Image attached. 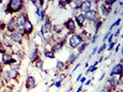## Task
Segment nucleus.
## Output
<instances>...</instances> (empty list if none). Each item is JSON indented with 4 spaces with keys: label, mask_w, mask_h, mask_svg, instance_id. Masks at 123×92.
Wrapping results in <instances>:
<instances>
[{
    "label": "nucleus",
    "mask_w": 123,
    "mask_h": 92,
    "mask_svg": "<svg viewBox=\"0 0 123 92\" xmlns=\"http://www.w3.org/2000/svg\"><path fill=\"white\" fill-rule=\"evenodd\" d=\"M25 1L23 0H9L4 9V12L7 15H13L24 11L25 9Z\"/></svg>",
    "instance_id": "obj_1"
},
{
    "label": "nucleus",
    "mask_w": 123,
    "mask_h": 92,
    "mask_svg": "<svg viewBox=\"0 0 123 92\" xmlns=\"http://www.w3.org/2000/svg\"><path fill=\"white\" fill-rule=\"evenodd\" d=\"M81 43H82V41L80 39L79 33H77V32L73 33V34H70L67 39V44H68V47L72 50L77 49Z\"/></svg>",
    "instance_id": "obj_2"
},
{
    "label": "nucleus",
    "mask_w": 123,
    "mask_h": 92,
    "mask_svg": "<svg viewBox=\"0 0 123 92\" xmlns=\"http://www.w3.org/2000/svg\"><path fill=\"white\" fill-rule=\"evenodd\" d=\"M0 41H1V43L6 47V49H12L13 46H14V43L12 42V40H11V38L9 36V34L6 31H4L1 34Z\"/></svg>",
    "instance_id": "obj_3"
},
{
    "label": "nucleus",
    "mask_w": 123,
    "mask_h": 92,
    "mask_svg": "<svg viewBox=\"0 0 123 92\" xmlns=\"http://www.w3.org/2000/svg\"><path fill=\"white\" fill-rule=\"evenodd\" d=\"M63 26H64L65 30L68 31V35L73 34V33H76L77 26H76V23H75V21H74V19L72 18H68V19L63 23Z\"/></svg>",
    "instance_id": "obj_4"
},
{
    "label": "nucleus",
    "mask_w": 123,
    "mask_h": 92,
    "mask_svg": "<svg viewBox=\"0 0 123 92\" xmlns=\"http://www.w3.org/2000/svg\"><path fill=\"white\" fill-rule=\"evenodd\" d=\"M13 17H14L15 21L18 25V27H23L25 23H26V21L29 19L28 14H27L26 11H21V12L18 13L16 16H13Z\"/></svg>",
    "instance_id": "obj_5"
},
{
    "label": "nucleus",
    "mask_w": 123,
    "mask_h": 92,
    "mask_svg": "<svg viewBox=\"0 0 123 92\" xmlns=\"http://www.w3.org/2000/svg\"><path fill=\"white\" fill-rule=\"evenodd\" d=\"M18 60L14 58V56L10 54H2L1 57V63L4 65V66H9L13 64H15L16 62H18Z\"/></svg>",
    "instance_id": "obj_6"
},
{
    "label": "nucleus",
    "mask_w": 123,
    "mask_h": 92,
    "mask_svg": "<svg viewBox=\"0 0 123 92\" xmlns=\"http://www.w3.org/2000/svg\"><path fill=\"white\" fill-rule=\"evenodd\" d=\"M84 17H85L86 21L92 22L94 19H96L98 17H100L98 12V8H92V9H90L89 11L84 13Z\"/></svg>",
    "instance_id": "obj_7"
},
{
    "label": "nucleus",
    "mask_w": 123,
    "mask_h": 92,
    "mask_svg": "<svg viewBox=\"0 0 123 92\" xmlns=\"http://www.w3.org/2000/svg\"><path fill=\"white\" fill-rule=\"evenodd\" d=\"M76 26H78L80 29L81 30H84V27H85V23H86V19L84 17V14L83 13H79L75 18H73Z\"/></svg>",
    "instance_id": "obj_8"
},
{
    "label": "nucleus",
    "mask_w": 123,
    "mask_h": 92,
    "mask_svg": "<svg viewBox=\"0 0 123 92\" xmlns=\"http://www.w3.org/2000/svg\"><path fill=\"white\" fill-rule=\"evenodd\" d=\"M36 87V78L33 76H28L25 81V88L27 91L33 89Z\"/></svg>",
    "instance_id": "obj_9"
},
{
    "label": "nucleus",
    "mask_w": 123,
    "mask_h": 92,
    "mask_svg": "<svg viewBox=\"0 0 123 92\" xmlns=\"http://www.w3.org/2000/svg\"><path fill=\"white\" fill-rule=\"evenodd\" d=\"M43 40L44 45H47V46H52V45L55 43V41H56L55 36L52 32H47V33H45L44 36L43 37Z\"/></svg>",
    "instance_id": "obj_10"
},
{
    "label": "nucleus",
    "mask_w": 123,
    "mask_h": 92,
    "mask_svg": "<svg viewBox=\"0 0 123 92\" xmlns=\"http://www.w3.org/2000/svg\"><path fill=\"white\" fill-rule=\"evenodd\" d=\"M111 10H112V7H107L102 2H100V4H99L98 6V12H99V15L101 14V16H100L101 18L102 17L107 18L109 16V14L111 13Z\"/></svg>",
    "instance_id": "obj_11"
},
{
    "label": "nucleus",
    "mask_w": 123,
    "mask_h": 92,
    "mask_svg": "<svg viewBox=\"0 0 123 92\" xmlns=\"http://www.w3.org/2000/svg\"><path fill=\"white\" fill-rule=\"evenodd\" d=\"M17 29H18V25H17L16 21H15L14 17H12V18H10L8 20V22L6 23V31L8 34H10V33H12V32L17 31Z\"/></svg>",
    "instance_id": "obj_12"
},
{
    "label": "nucleus",
    "mask_w": 123,
    "mask_h": 92,
    "mask_svg": "<svg viewBox=\"0 0 123 92\" xmlns=\"http://www.w3.org/2000/svg\"><path fill=\"white\" fill-rule=\"evenodd\" d=\"M9 36L11 38L13 43H16L17 45H22V44H23V39H24V38L21 36L18 31H14L12 33H10Z\"/></svg>",
    "instance_id": "obj_13"
},
{
    "label": "nucleus",
    "mask_w": 123,
    "mask_h": 92,
    "mask_svg": "<svg viewBox=\"0 0 123 92\" xmlns=\"http://www.w3.org/2000/svg\"><path fill=\"white\" fill-rule=\"evenodd\" d=\"M107 84L108 86L111 87L112 91H116L118 87V79H117V76H108L107 78Z\"/></svg>",
    "instance_id": "obj_14"
},
{
    "label": "nucleus",
    "mask_w": 123,
    "mask_h": 92,
    "mask_svg": "<svg viewBox=\"0 0 123 92\" xmlns=\"http://www.w3.org/2000/svg\"><path fill=\"white\" fill-rule=\"evenodd\" d=\"M41 58V52H40V50L38 48V46H35L33 50L31 51V54L29 56V59H30V62H31V64H33L35 61H37L38 59H40Z\"/></svg>",
    "instance_id": "obj_15"
},
{
    "label": "nucleus",
    "mask_w": 123,
    "mask_h": 92,
    "mask_svg": "<svg viewBox=\"0 0 123 92\" xmlns=\"http://www.w3.org/2000/svg\"><path fill=\"white\" fill-rule=\"evenodd\" d=\"M121 75H123V65L118 63L112 68V70L109 73V76H121Z\"/></svg>",
    "instance_id": "obj_16"
},
{
    "label": "nucleus",
    "mask_w": 123,
    "mask_h": 92,
    "mask_svg": "<svg viewBox=\"0 0 123 92\" xmlns=\"http://www.w3.org/2000/svg\"><path fill=\"white\" fill-rule=\"evenodd\" d=\"M92 8V1L84 0V1L81 2V5H80V12L84 14V13H86L87 11H89Z\"/></svg>",
    "instance_id": "obj_17"
},
{
    "label": "nucleus",
    "mask_w": 123,
    "mask_h": 92,
    "mask_svg": "<svg viewBox=\"0 0 123 92\" xmlns=\"http://www.w3.org/2000/svg\"><path fill=\"white\" fill-rule=\"evenodd\" d=\"M43 29H44V32L47 33V32H51L52 31V28H53V21L49 17H45L44 20H43Z\"/></svg>",
    "instance_id": "obj_18"
},
{
    "label": "nucleus",
    "mask_w": 123,
    "mask_h": 92,
    "mask_svg": "<svg viewBox=\"0 0 123 92\" xmlns=\"http://www.w3.org/2000/svg\"><path fill=\"white\" fill-rule=\"evenodd\" d=\"M64 26L63 24H55L53 25V28H52V33L55 35V37L56 36H59V35H62L63 32H64Z\"/></svg>",
    "instance_id": "obj_19"
},
{
    "label": "nucleus",
    "mask_w": 123,
    "mask_h": 92,
    "mask_svg": "<svg viewBox=\"0 0 123 92\" xmlns=\"http://www.w3.org/2000/svg\"><path fill=\"white\" fill-rule=\"evenodd\" d=\"M79 56L80 55L77 54V53H74V52H71L69 55H68V59H67V61L65 63V65H67V66H70V65H72L75 62L78 60V58H79Z\"/></svg>",
    "instance_id": "obj_20"
},
{
    "label": "nucleus",
    "mask_w": 123,
    "mask_h": 92,
    "mask_svg": "<svg viewBox=\"0 0 123 92\" xmlns=\"http://www.w3.org/2000/svg\"><path fill=\"white\" fill-rule=\"evenodd\" d=\"M92 28H93L94 31H95V33H97L99 30L102 28L103 24H104V19L101 18V17H98L96 19H94V20L92 21Z\"/></svg>",
    "instance_id": "obj_21"
},
{
    "label": "nucleus",
    "mask_w": 123,
    "mask_h": 92,
    "mask_svg": "<svg viewBox=\"0 0 123 92\" xmlns=\"http://www.w3.org/2000/svg\"><path fill=\"white\" fill-rule=\"evenodd\" d=\"M23 28H24L25 31H26L27 37L30 36L31 33L33 32V31H34V26H33L32 22H31L30 19H28V20L26 21V23H25V25L23 26Z\"/></svg>",
    "instance_id": "obj_22"
},
{
    "label": "nucleus",
    "mask_w": 123,
    "mask_h": 92,
    "mask_svg": "<svg viewBox=\"0 0 123 92\" xmlns=\"http://www.w3.org/2000/svg\"><path fill=\"white\" fill-rule=\"evenodd\" d=\"M79 35H80L82 43H89V41L91 40V36H92L86 30H81L79 33Z\"/></svg>",
    "instance_id": "obj_23"
},
{
    "label": "nucleus",
    "mask_w": 123,
    "mask_h": 92,
    "mask_svg": "<svg viewBox=\"0 0 123 92\" xmlns=\"http://www.w3.org/2000/svg\"><path fill=\"white\" fill-rule=\"evenodd\" d=\"M1 78L2 81L5 83V84H9V82L11 81L10 80V76H9V69H4L3 73L1 75Z\"/></svg>",
    "instance_id": "obj_24"
},
{
    "label": "nucleus",
    "mask_w": 123,
    "mask_h": 92,
    "mask_svg": "<svg viewBox=\"0 0 123 92\" xmlns=\"http://www.w3.org/2000/svg\"><path fill=\"white\" fill-rule=\"evenodd\" d=\"M65 68H66V65H65L64 62L60 61V60H57L56 61V64H55V71L57 73L63 72L65 70Z\"/></svg>",
    "instance_id": "obj_25"
},
{
    "label": "nucleus",
    "mask_w": 123,
    "mask_h": 92,
    "mask_svg": "<svg viewBox=\"0 0 123 92\" xmlns=\"http://www.w3.org/2000/svg\"><path fill=\"white\" fill-rule=\"evenodd\" d=\"M89 44H90V43H81L80 46L77 48V54H79V55L82 54L86 51L87 48H88Z\"/></svg>",
    "instance_id": "obj_26"
},
{
    "label": "nucleus",
    "mask_w": 123,
    "mask_h": 92,
    "mask_svg": "<svg viewBox=\"0 0 123 92\" xmlns=\"http://www.w3.org/2000/svg\"><path fill=\"white\" fill-rule=\"evenodd\" d=\"M14 54L17 56V58H18V61H19V60L24 59L25 55H26V53H25V51L23 49H17L14 52Z\"/></svg>",
    "instance_id": "obj_27"
},
{
    "label": "nucleus",
    "mask_w": 123,
    "mask_h": 92,
    "mask_svg": "<svg viewBox=\"0 0 123 92\" xmlns=\"http://www.w3.org/2000/svg\"><path fill=\"white\" fill-rule=\"evenodd\" d=\"M43 54L44 55V57L47 58V59H55V54L53 53L50 49H44Z\"/></svg>",
    "instance_id": "obj_28"
},
{
    "label": "nucleus",
    "mask_w": 123,
    "mask_h": 92,
    "mask_svg": "<svg viewBox=\"0 0 123 92\" xmlns=\"http://www.w3.org/2000/svg\"><path fill=\"white\" fill-rule=\"evenodd\" d=\"M9 76H10V80H15L18 81V78L20 77V75L18 73V71H14V70H9Z\"/></svg>",
    "instance_id": "obj_29"
},
{
    "label": "nucleus",
    "mask_w": 123,
    "mask_h": 92,
    "mask_svg": "<svg viewBox=\"0 0 123 92\" xmlns=\"http://www.w3.org/2000/svg\"><path fill=\"white\" fill-rule=\"evenodd\" d=\"M32 5L35 6V8H39V9H43V4L45 3V1L43 0H34V1H31Z\"/></svg>",
    "instance_id": "obj_30"
},
{
    "label": "nucleus",
    "mask_w": 123,
    "mask_h": 92,
    "mask_svg": "<svg viewBox=\"0 0 123 92\" xmlns=\"http://www.w3.org/2000/svg\"><path fill=\"white\" fill-rule=\"evenodd\" d=\"M33 65H34V66H35L37 69H39V70H41V71H43V61L41 58L34 62Z\"/></svg>",
    "instance_id": "obj_31"
},
{
    "label": "nucleus",
    "mask_w": 123,
    "mask_h": 92,
    "mask_svg": "<svg viewBox=\"0 0 123 92\" xmlns=\"http://www.w3.org/2000/svg\"><path fill=\"white\" fill-rule=\"evenodd\" d=\"M20 65H21V63H20V61H18L16 62L15 64H13V65H9L8 66V69L9 70H14V71H18L19 69H20Z\"/></svg>",
    "instance_id": "obj_32"
},
{
    "label": "nucleus",
    "mask_w": 123,
    "mask_h": 92,
    "mask_svg": "<svg viewBox=\"0 0 123 92\" xmlns=\"http://www.w3.org/2000/svg\"><path fill=\"white\" fill-rule=\"evenodd\" d=\"M45 13H46V11H45L43 8L40 10V12H39L38 16H37L40 21H43V20H44V18H45V17H46V14H45Z\"/></svg>",
    "instance_id": "obj_33"
},
{
    "label": "nucleus",
    "mask_w": 123,
    "mask_h": 92,
    "mask_svg": "<svg viewBox=\"0 0 123 92\" xmlns=\"http://www.w3.org/2000/svg\"><path fill=\"white\" fill-rule=\"evenodd\" d=\"M106 48H107V43H102L101 46H100L98 49H97V52H96V54H102L104 51H105V50H106Z\"/></svg>",
    "instance_id": "obj_34"
},
{
    "label": "nucleus",
    "mask_w": 123,
    "mask_h": 92,
    "mask_svg": "<svg viewBox=\"0 0 123 92\" xmlns=\"http://www.w3.org/2000/svg\"><path fill=\"white\" fill-rule=\"evenodd\" d=\"M102 3H103L105 6H107V7H112V6H113L114 4L117 3V1H116V0H105V1H102Z\"/></svg>",
    "instance_id": "obj_35"
},
{
    "label": "nucleus",
    "mask_w": 123,
    "mask_h": 92,
    "mask_svg": "<svg viewBox=\"0 0 123 92\" xmlns=\"http://www.w3.org/2000/svg\"><path fill=\"white\" fill-rule=\"evenodd\" d=\"M97 69H98V67H97V66H92V65H89V67L87 68L85 75L87 76V75H89L90 73H93V72H95Z\"/></svg>",
    "instance_id": "obj_36"
},
{
    "label": "nucleus",
    "mask_w": 123,
    "mask_h": 92,
    "mask_svg": "<svg viewBox=\"0 0 123 92\" xmlns=\"http://www.w3.org/2000/svg\"><path fill=\"white\" fill-rule=\"evenodd\" d=\"M67 76V74L66 73H61V74H58L57 75V79L55 81H60V82H63V80H65Z\"/></svg>",
    "instance_id": "obj_37"
},
{
    "label": "nucleus",
    "mask_w": 123,
    "mask_h": 92,
    "mask_svg": "<svg viewBox=\"0 0 123 92\" xmlns=\"http://www.w3.org/2000/svg\"><path fill=\"white\" fill-rule=\"evenodd\" d=\"M116 44H117V40H116V41H113L112 43H108V44H107V48H106L107 51H112V50L115 48Z\"/></svg>",
    "instance_id": "obj_38"
},
{
    "label": "nucleus",
    "mask_w": 123,
    "mask_h": 92,
    "mask_svg": "<svg viewBox=\"0 0 123 92\" xmlns=\"http://www.w3.org/2000/svg\"><path fill=\"white\" fill-rule=\"evenodd\" d=\"M57 5L60 8H66L67 7V4H66V1L65 0H60L57 2Z\"/></svg>",
    "instance_id": "obj_39"
},
{
    "label": "nucleus",
    "mask_w": 123,
    "mask_h": 92,
    "mask_svg": "<svg viewBox=\"0 0 123 92\" xmlns=\"http://www.w3.org/2000/svg\"><path fill=\"white\" fill-rule=\"evenodd\" d=\"M6 53H7V49H6L2 43H0V54H5Z\"/></svg>",
    "instance_id": "obj_40"
},
{
    "label": "nucleus",
    "mask_w": 123,
    "mask_h": 92,
    "mask_svg": "<svg viewBox=\"0 0 123 92\" xmlns=\"http://www.w3.org/2000/svg\"><path fill=\"white\" fill-rule=\"evenodd\" d=\"M98 38H99L98 34H97V33H94V34L91 37V43H92V44H94V43H96V41H97Z\"/></svg>",
    "instance_id": "obj_41"
},
{
    "label": "nucleus",
    "mask_w": 123,
    "mask_h": 92,
    "mask_svg": "<svg viewBox=\"0 0 123 92\" xmlns=\"http://www.w3.org/2000/svg\"><path fill=\"white\" fill-rule=\"evenodd\" d=\"M6 24L5 23V21L0 20V31H5V30H6Z\"/></svg>",
    "instance_id": "obj_42"
},
{
    "label": "nucleus",
    "mask_w": 123,
    "mask_h": 92,
    "mask_svg": "<svg viewBox=\"0 0 123 92\" xmlns=\"http://www.w3.org/2000/svg\"><path fill=\"white\" fill-rule=\"evenodd\" d=\"M100 92H113V91H112V89H111V87L109 86H105L103 87V88L101 89Z\"/></svg>",
    "instance_id": "obj_43"
},
{
    "label": "nucleus",
    "mask_w": 123,
    "mask_h": 92,
    "mask_svg": "<svg viewBox=\"0 0 123 92\" xmlns=\"http://www.w3.org/2000/svg\"><path fill=\"white\" fill-rule=\"evenodd\" d=\"M120 32H121V28H120V27H118V28L117 29V31H116L115 32H114V33H113V35H114V38H115V37L117 38V37L119 36Z\"/></svg>",
    "instance_id": "obj_44"
},
{
    "label": "nucleus",
    "mask_w": 123,
    "mask_h": 92,
    "mask_svg": "<svg viewBox=\"0 0 123 92\" xmlns=\"http://www.w3.org/2000/svg\"><path fill=\"white\" fill-rule=\"evenodd\" d=\"M110 34H111V31H106V32H105V36L103 37V43H105V42H106L107 38L109 37V35H110Z\"/></svg>",
    "instance_id": "obj_45"
},
{
    "label": "nucleus",
    "mask_w": 123,
    "mask_h": 92,
    "mask_svg": "<svg viewBox=\"0 0 123 92\" xmlns=\"http://www.w3.org/2000/svg\"><path fill=\"white\" fill-rule=\"evenodd\" d=\"M113 39H114V35H113V33H111L110 35H109V37L107 38V40H106V42H107V44L108 43H112L113 42Z\"/></svg>",
    "instance_id": "obj_46"
},
{
    "label": "nucleus",
    "mask_w": 123,
    "mask_h": 92,
    "mask_svg": "<svg viewBox=\"0 0 123 92\" xmlns=\"http://www.w3.org/2000/svg\"><path fill=\"white\" fill-rule=\"evenodd\" d=\"M55 82V85H54V87H57V88H60L62 86V82H60V81H54Z\"/></svg>",
    "instance_id": "obj_47"
},
{
    "label": "nucleus",
    "mask_w": 123,
    "mask_h": 92,
    "mask_svg": "<svg viewBox=\"0 0 123 92\" xmlns=\"http://www.w3.org/2000/svg\"><path fill=\"white\" fill-rule=\"evenodd\" d=\"M120 23H121V18H118L117 20L114 22V24H115V26H116V27H118V26L120 25Z\"/></svg>",
    "instance_id": "obj_48"
},
{
    "label": "nucleus",
    "mask_w": 123,
    "mask_h": 92,
    "mask_svg": "<svg viewBox=\"0 0 123 92\" xmlns=\"http://www.w3.org/2000/svg\"><path fill=\"white\" fill-rule=\"evenodd\" d=\"M120 47H121V44H120V43H117V45L115 46V48H114V50H115V53H116V54H117V52L119 51V49H120Z\"/></svg>",
    "instance_id": "obj_49"
},
{
    "label": "nucleus",
    "mask_w": 123,
    "mask_h": 92,
    "mask_svg": "<svg viewBox=\"0 0 123 92\" xmlns=\"http://www.w3.org/2000/svg\"><path fill=\"white\" fill-rule=\"evenodd\" d=\"M92 78H90V79H87L86 81H85V83L83 84L84 86L86 87V86H90L91 85V83H92Z\"/></svg>",
    "instance_id": "obj_50"
},
{
    "label": "nucleus",
    "mask_w": 123,
    "mask_h": 92,
    "mask_svg": "<svg viewBox=\"0 0 123 92\" xmlns=\"http://www.w3.org/2000/svg\"><path fill=\"white\" fill-rule=\"evenodd\" d=\"M4 69H5V66H4V65L0 62V76L2 75V73H3V71H4Z\"/></svg>",
    "instance_id": "obj_51"
},
{
    "label": "nucleus",
    "mask_w": 123,
    "mask_h": 92,
    "mask_svg": "<svg viewBox=\"0 0 123 92\" xmlns=\"http://www.w3.org/2000/svg\"><path fill=\"white\" fill-rule=\"evenodd\" d=\"M86 77L85 76H81V78L80 79V85H83L84 83H85V81H86Z\"/></svg>",
    "instance_id": "obj_52"
},
{
    "label": "nucleus",
    "mask_w": 123,
    "mask_h": 92,
    "mask_svg": "<svg viewBox=\"0 0 123 92\" xmlns=\"http://www.w3.org/2000/svg\"><path fill=\"white\" fill-rule=\"evenodd\" d=\"M80 63H79V64H77V65H75V67H74L73 69L71 70V73H74V72H75V71H76V70H77L78 68L80 67Z\"/></svg>",
    "instance_id": "obj_53"
},
{
    "label": "nucleus",
    "mask_w": 123,
    "mask_h": 92,
    "mask_svg": "<svg viewBox=\"0 0 123 92\" xmlns=\"http://www.w3.org/2000/svg\"><path fill=\"white\" fill-rule=\"evenodd\" d=\"M97 49H98V47H97V46H95V47L92 49V54H91V55L95 54H96V52H97Z\"/></svg>",
    "instance_id": "obj_54"
},
{
    "label": "nucleus",
    "mask_w": 123,
    "mask_h": 92,
    "mask_svg": "<svg viewBox=\"0 0 123 92\" xmlns=\"http://www.w3.org/2000/svg\"><path fill=\"white\" fill-rule=\"evenodd\" d=\"M83 90V85H80L78 88H77V90H76V92H81Z\"/></svg>",
    "instance_id": "obj_55"
},
{
    "label": "nucleus",
    "mask_w": 123,
    "mask_h": 92,
    "mask_svg": "<svg viewBox=\"0 0 123 92\" xmlns=\"http://www.w3.org/2000/svg\"><path fill=\"white\" fill-rule=\"evenodd\" d=\"M81 76H82V74H80V75L77 76V78H76V82H79V81H80V79L81 78Z\"/></svg>",
    "instance_id": "obj_56"
},
{
    "label": "nucleus",
    "mask_w": 123,
    "mask_h": 92,
    "mask_svg": "<svg viewBox=\"0 0 123 92\" xmlns=\"http://www.w3.org/2000/svg\"><path fill=\"white\" fill-rule=\"evenodd\" d=\"M105 73H103V75H102V76H100V77H99V79H98V81H99V82H100V81H102V80H103V78H104V77H105Z\"/></svg>",
    "instance_id": "obj_57"
},
{
    "label": "nucleus",
    "mask_w": 123,
    "mask_h": 92,
    "mask_svg": "<svg viewBox=\"0 0 123 92\" xmlns=\"http://www.w3.org/2000/svg\"><path fill=\"white\" fill-rule=\"evenodd\" d=\"M99 63H98V61H94L93 63H92V66H97V65H98Z\"/></svg>",
    "instance_id": "obj_58"
},
{
    "label": "nucleus",
    "mask_w": 123,
    "mask_h": 92,
    "mask_svg": "<svg viewBox=\"0 0 123 92\" xmlns=\"http://www.w3.org/2000/svg\"><path fill=\"white\" fill-rule=\"evenodd\" d=\"M103 60H104V56H101V57H100V59L98 60V63H101Z\"/></svg>",
    "instance_id": "obj_59"
},
{
    "label": "nucleus",
    "mask_w": 123,
    "mask_h": 92,
    "mask_svg": "<svg viewBox=\"0 0 123 92\" xmlns=\"http://www.w3.org/2000/svg\"><path fill=\"white\" fill-rule=\"evenodd\" d=\"M84 67H85V68L89 67V63H88V62H86V63H85V65H84Z\"/></svg>",
    "instance_id": "obj_60"
},
{
    "label": "nucleus",
    "mask_w": 123,
    "mask_h": 92,
    "mask_svg": "<svg viewBox=\"0 0 123 92\" xmlns=\"http://www.w3.org/2000/svg\"><path fill=\"white\" fill-rule=\"evenodd\" d=\"M1 81H2V78H1V76H0V82H1Z\"/></svg>",
    "instance_id": "obj_61"
}]
</instances>
